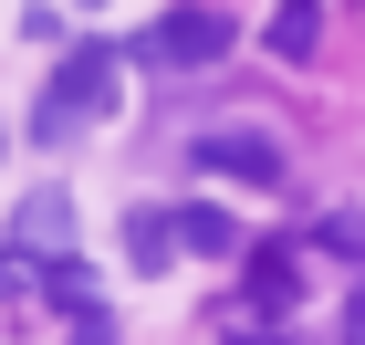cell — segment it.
<instances>
[{"instance_id": "cell-9", "label": "cell", "mask_w": 365, "mask_h": 345, "mask_svg": "<svg viewBox=\"0 0 365 345\" xmlns=\"http://www.w3.org/2000/svg\"><path fill=\"white\" fill-rule=\"evenodd\" d=\"M313 42H324V11H313V0H282L272 11V53L282 63H313Z\"/></svg>"}, {"instance_id": "cell-10", "label": "cell", "mask_w": 365, "mask_h": 345, "mask_svg": "<svg viewBox=\"0 0 365 345\" xmlns=\"http://www.w3.org/2000/svg\"><path fill=\"white\" fill-rule=\"evenodd\" d=\"M313 241H324V251H334L344 272H365V209H334V220L313 230Z\"/></svg>"}, {"instance_id": "cell-5", "label": "cell", "mask_w": 365, "mask_h": 345, "mask_svg": "<svg viewBox=\"0 0 365 345\" xmlns=\"http://www.w3.org/2000/svg\"><path fill=\"white\" fill-rule=\"evenodd\" d=\"M11 241H21V251H73V199H63V189H31L21 199V220H11Z\"/></svg>"}, {"instance_id": "cell-4", "label": "cell", "mask_w": 365, "mask_h": 345, "mask_svg": "<svg viewBox=\"0 0 365 345\" xmlns=\"http://www.w3.org/2000/svg\"><path fill=\"white\" fill-rule=\"evenodd\" d=\"M42 293H53V314L73 324V335H115V304H105V283H94L73 251H53L42 261Z\"/></svg>"}, {"instance_id": "cell-1", "label": "cell", "mask_w": 365, "mask_h": 345, "mask_svg": "<svg viewBox=\"0 0 365 345\" xmlns=\"http://www.w3.org/2000/svg\"><path fill=\"white\" fill-rule=\"evenodd\" d=\"M115 105H125V63H115V42H73L63 53V74L42 94H31V146H73L84 126H115Z\"/></svg>"}, {"instance_id": "cell-6", "label": "cell", "mask_w": 365, "mask_h": 345, "mask_svg": "<svg viewBox=\"0 0 365 345\" xmlns=\"http://www.w3.org/2000/svg\"><path fill=\"white\" fill-rule=\"evenodd\" d=\"M125 261L136 272H168L178 261V209H125Z\"/></svg>"}, {"instance_id": "cell-7", "label": "cell", "mask_w": 365, "mask_h": 345, "mask_svg": "<svg viewBox=\"0 0 365 345\" xmlns=\"http://www.w3.org/2000/svg\"><path fill=\"white\" fill-rule=\"evenodd\" d=\"M251 324H282L292 314V251H251V304H240Z\"/></svg>"}, {"instance_id": "cell-8", "label": "cell", "mask_w": 365, "mask_h": 345, "mask_svg": "<svg viewBox=\"0 0 365 345\" xmlns=\"http://www.w3.org/2000/svg\"><path fill=\"white\" fill-rule=\"evenodd\" d=\"M178 241H188L198 261H230V251H240V220L209 209V199H188V209H178Z\"/></svg>"}, {"instance_id": "cell-11", "label": "cell", "mask_w": 365, "mask_h": 345, "mask_svg": "<svg viewBox=\"0 0 365 345\" xmlns=\"http://www.w3.org/2000/svg\"><path fill=\"white\" fill-rule=\"evenodd\" d=\"M344 335H365V293H344Z\"/></svg>"}, {"instance_id": "cell-2", "label": "cell", "mask_w": 365, "mask_h": 345, "mask_svg": "<svg viewBox=\"0 0 365 345\" xmlns=\"http://www.w3.org/2000/svg\"><path fill=\"white\" fill-rule=\"evenodd\" d=\"M188 168L240 178V189H282V136L272 126H209V136H188Z\"/></svg>"}, {"instance_id": "cell-12", "label": "cell", "mask_w": 365, "mask_h": 345, "mask_svg": "<svg viewBox=\"0 0 365 345\" xmlns=\"http://www.w3.org/2000/svg\"><path fill=\"white\" fill-rule=\"evenodd\" d=\"M0 157H11V136H0Z\"/></svg>"}, {"instance_id": "cell-3", "label": "cell", "mask_w": 365, "mask_h": 345, "mask_svg": "<svg viewBox=\"0 0 365 345\" xmlns=\"http://www.w3.org/2000/svg\"><path fill=\"white\" fill-rule=\"evenodd\" d=\"M220 53H230V21L209 11V0H168L157 31H146V63H168V74H209Z\"/></svg>"}]
</instances>
